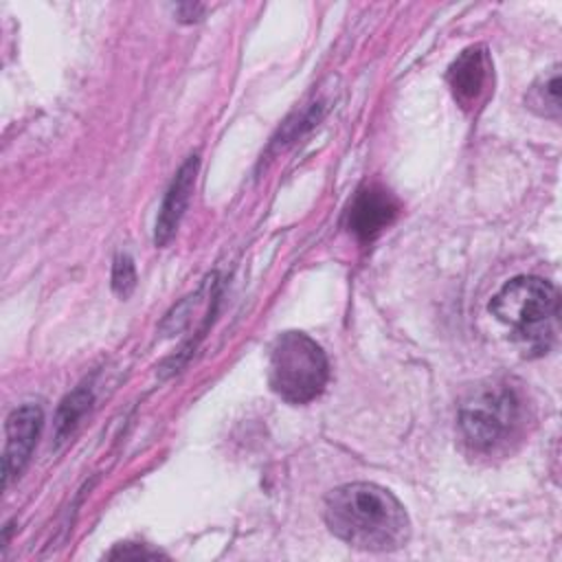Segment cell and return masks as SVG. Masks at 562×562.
<instances>
[{
  "label": "cell",
  "mask_w": 562,
  "mask_h": 562,
  "mask_svg": "<svg viewBox=\"0 0 562 562\" xmlns=\"http://www.w3.org/2000/svg\"><path fill=\"white\" fill-rule=\"evenodd\" d=\"M323 518L336 538L362 551H395L411 538L404 505L386 487L367 481L327 492Z\"/></svg>",
  "instance_id": "cell-1"
},
{
  "label": "cell",
  "mask_w": 562,
  "mask_h": 562,
  "mask_svg": "<svg viewBox=\"0 0 562 562\" xmlns=\"http://www.w3.org/2000/svg\"><path fill=\"white\" fill-rule=\"evenodd\" d=\"M134 288H136L134 261H132L130 255L119 252V255L114 257V266H112V290H114L121 299H127Z\"/></svg>",
  "instance_id": "cell-11"
},
{
  "label": "cell",
  "mask_w": 562,
  "mask_h": 562,
  "mask_svg": "<svg viewBox=\"0 0 562 562\" xmlns=\"http://www.w3.org/2000/svg\"><path fill=\"white\" fill-rule=\"evenodd\" d=\"M400 213L397 198L380 187L369 184L360 189L349 204L347 226L360 241H373L382 231H386Z\"/></svg>",
  "instance_id": "cell-6"
},
{
  "label": "cell",
  "mask_w": 562,
  "mask_h": 562,
  "mask_svg": "<svg viewBox=\"0 0 562 562\" xmlns=\"http://www.w3.org/2000/svg\"><path fill=\"white\" fill-rule=\"evenodd\" d=\"M558 290L531 274L509 279L490 301V312L516 334L527 356L547 353L555 338Z\"/></svg>",
  "instance_id": "cell-2"
},
{
  "label": "cell",
  "mask_w": 562,
  "mask_h": 562,
  "mask_svg": "<svg viewBox=\"0 0 562 562\" xmlns=\"http://www.w3.org/2000/svg\"><path fill=\"white\" fill-rule=\"evenodd\" d=\"M198 167H200V158L198 156H189L182 167L176 171L165 198H162V204H160V211H158V217H156V231H154V241L156 246H165L171 241V237L176 235L178 226H180V220L189 206V200H191V193H193V187H195V176H198Z\"/></svg>",
  "instance_id": "cell-8"
},
{
  "label": "cell",
  "mask_w": 562,
  "mask_h": 562,
  "mask_svg": "<svg viewBox=\"0 0 562 562\" xmlns=\"http://www.w3.org/2000/svg\"><path fill=\"white\" fill-rule=\"evenodd\" d=\"M92 402V391L86 386L75 389L72 393H68L55 415V437L57 441H64L77 426V422L83 417V413L90 408Z\"/></svg>",
  "instance_id": "cell-10"
},
{
  "label": "cell",
  "mask_w": 562,
  "mask_h": 562,
  "mask_svg": "<svg viewBox=\"0 0 562 562\" xmlns=\"http://www.w3.org/2000/svg\"><path fill=\"white\" fill-rule=\"evenodd\" d=\"M108 558H162L160 551H151V549H145V547H138L136 549H127V547H116L114 551L108 553Z\"/></svg>",
  "instance_id": "cell-12"
},
{
  "label": "cell",
  "mask_w": 562,
  "mask_h": 562,
  "mask_svg": "<svg viewBox=\"0 0 562 562\" xmlns=\"http://www.w3.org/2000/svg\"><path fill=\"white\" fill-rule=\"evenodd\" d=\"M527 108L540 116L558 119L560 116V66H553L551 72L542 75L531 90L527 92Z\"/></svg>",
  "instance_id": "cell-9"
},
{
  "label": "cell",
  "mask_w": 562,
  "mask_h": 562,
  "mask_svg": "<svg viewBox=\"0 0 562 562\" xmlns=\"http://www.w3.org/2000/svg\"><path fill=\"white\" fill-rule=\"evenodd\" d=\"M176 11H178V15H180L178 20H182V22H195V20H200L204 7L189 2V4H178Z\"/></svg>",
  "instance_id": "cell-13"
},
{
  "label": "cell",
  "mask_w": 562,
  "mask_h": 562,
  "mask_svg": "<svg viewBox=\"0 0 562 562\" xmlns=\"http://www.w3.org/2000/svg\"><path fill=\"white\" fill-rule=\"evenodd\" d=\"M42 408L37 404H22L7 417L4 424V452H2V483L4 487L22 474L37 435L42 430Z\"/></svg>",
  "instance_id": "cell-5"
},
{
  "label": "cell",
  "mask_w": 562,
  "mask_h": 562,
  "mask_svg": "<svg viewBox=\"0 0 562 562\" xmlns=\"http://www.w3.org/2000/svg\"><path fill=\"white\" fill-rule=\"evenodd\" d=\"M492 75V64L487 57L485 46H468L459 53V57L448 68V86L454 94V99L463 108H472L481 101L483 92L487 90Z\"/></svg>",
  "instance_id": "cell-7"
},
{
  "label": "cell",
  "mask_w": 562,
  "mask_h": 562,
  "mask_svg": "<svg viewBox=\"0 0 562 562\" xmlns=\"http://www.w3.org/2000/svg\"><path fill=\"white\" fill-rule=\"evenodd\" d=\"M329 380V362L323 347L303 331H283L270 349V389L290 404L316 400Z\"/></svg>",
  "instance_id": "cell-4"
},
{
  "label": "cell",
  "mask_w": 562,
  "mask_h": 562,
  "mask_svg": "<svg viewBox=\"0 0 562 562\" xmlns=\"http://www.w3.org/2000/svg\"><path fill=\"white\" fill-rule=\"evenodd\" d=\"M525 406L509 382L492 380L474 389L459 406V432L476 452L507 446L520 430Z\"/></svg>",
  "instance_id": "cell-3"
}]
</instances>
